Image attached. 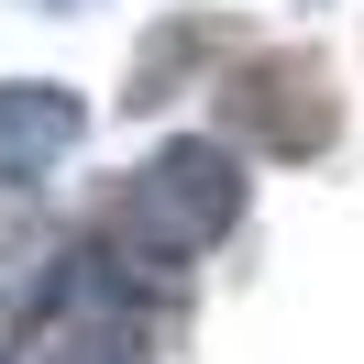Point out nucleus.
<instances>
[{
    "instance_id": "obj_3",
    "label": "nucleus",
    "mask_w": 364,
    "mask_h": 364,
    "mask_svg": "<svg viewBox=\"0 0 364 364\" xmlns=\"http://www.w3.org/2000/svg\"><path fill=\"white\" fill-rule=\"evenodd\" d=\"M45 364H144V331L111 309V265H67L45 320Z\"/></svg>"
},
{
    "instance_id": "obj_2",
    "label": "nucleus",
    "mask_w": 364,
    "mask_h": 364,
    "mask_svg": "<svg viewBox=\"0 0 364 364\" xmlns=\"http://www.w3.org/2000/svg\"><path fill=\"white\" fill-rule=\"evenodd\" d=\"M221 133L232 144H265V155H320L342 133V100L320 77V55H243L221 77Z\"/></svg>"
},
{
    "instance_id": "obj_1",
    "label": "nucleus",
    "mask_w": 364,
    "mask_h": 364,
    "mask_svg": "<svg viewBox=\"0 0 364 364\" xmlns=\"http://www.w3.org/2000/svg\"><path fill=\"white\" fill-rule=\"evenodd\" d=\"M232 221H243V166H232L221 144H166V155L100 210V243H111L100 265L111 276H133V265L144 276H177L188 254H210Z\"/></svg>"
},
{
    "instance_id": "obj_5",
    "label": "nucleus",
    "mask_w": 364,
    "mask_h": 364,
    "mask_svg": "<svg viewBox=\"0 0 364 364\" xmlns=\"http://www.w3.org/2000/svg\"><path fill=\"white\" fill-rule=\"evenodd\" d=\"M33 11H67V0H33Z\"/></svg>"
},
{
    "instance_id": "obj_4",
    "label": "nucleus",
    "mask_w": 364,
    "mask_h": 364,
    "mask_svg": "<svg viewBox=\"0 0 364 364\" xmlns=\"http://www.w3.org/2000/svg\"><path fill=\"white\" fill-rule=\"evenodd\" d=\"M77 144V100L67 89H0V177H45Z\"/></svg>"
}]
</instances>
